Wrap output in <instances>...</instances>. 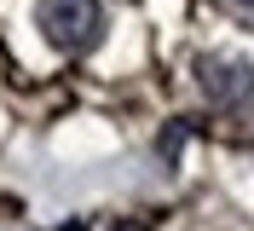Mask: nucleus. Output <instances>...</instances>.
Returning a JSON list of instances; mask_svg holds the SVG:
<instances>
[{
    "instance_id": "f257e3e1",
    "label": "nucleus",
    "mask_w": 254,
    "mask_h": 231,
    "mask_svg": "<svg viewBox=\"0 0 254 231\" xmlns=\"http://www.w3.org/2000/svg\"><path fill=\"white\" fill-rule=\"evenodd\" d=\"M35 23L58 52L81 58L104 41V0H35Z\"/></svg>"
},
{
    "instance_id": "f03ea898",
    "label": "nucleus",
    "mask_w": 254,
    "mask_h": 231,
    "mask_svg": "<svg viewBox=\"0 0 254 231\" xmlns=\"http://www.w3.org/2000/svg\"><path fill=\"white\" fill-rule=\"evenodd\" d=\"M196 81H202L208 104H220V110H249V104H254V64H249V58L214 52V58L196 64Z\"/></svg>"
},
{
    "instance_id": "7ed1b4c3",
    "label": "nucleus",
    "mask_w": 254,
    "mask_h": 231,
    "mask_svg": "<svg viewBox=\"0 0 254 231\" xmlns=\"http://www.w3.org/2000/svg\"><path fill=\"white\" fill-rule=\"evenodd\" d=\"M225 6H231V12L243 17V23H254V0H225Z\"/></svg>"
},
{
    "instance_id": "20e7f679",
    "label": "nucleus",
    "mask_w": 254,
    "mask_h": 231,
    "mask_svg": "<svg viewBox=\"0 0 254 231\" xmlns=\"http://www.w3.org/2000/svg\"><path fill=\"white\" fill-rule=\"evenodd\" d=\"M116 231H150V226H139V220H122V226H116Z\"/></svg>"
}]
</instances>
